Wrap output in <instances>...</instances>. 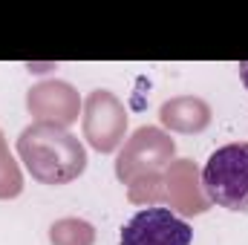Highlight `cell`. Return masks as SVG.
I'll use <instances>...</instances> for the list:
<instances>
[{
	"label": "cell",
	"instance_id": "obj_4",
	"mask_svg": "<svg viewBox=\"0 0 248 245\" xmlns=\"http://www.w3.org/2000/svg\"><path fill=\"white\" fill-rule=\"evenodd\" d=\"M193 228L170 208H141L122 228V245H190Z\"/></svg>",
	"mask_w": 248,
	"mask_h": 245
},
{
	"label": "cell",
	"instance_id": "obj_7",
	"mask_svg": "<svg viewBox=\"0 0 248 245\" xmlns=\"http://www.w3.org/2000/svg\"><path fill=\"white\" fill-rule=\"evenodd\" d=\"M165 193H168L170 205H173L176 211L187 214V216L208 211V196L199 190L196 168H193V162H187V159L173 162L170 170L165 173Z\"/></svg>",
	"mask_w": 248,
	"mask_h": 245
},
{
	"label": "cell",
	"instance_id": "obj_9",
	"mask_svg": "<svg viewBox=\"0 0 248 245\" xmlns=\"http://www.w3.org/2000/svg\"><path fill=\"white\" fill-rule=\"evenodd\" d=\"M49 240L52 245H93L95 231L84 219H58L49 228Z\"/></svg>",
	"mask_w": 248,
	"mask_h": 245
},
{
	"label": "cell",
	"instance_id": "obj_5",
	"mask_svg": "<svg viewBox=\"0 0 248 245\" xmlns=\"http://www.w3.org/2000/svg\"><path fill=\"white\" fill-rule=\"evenodd\" d=\"M127 113L110 90H95L84 101V136L98 153H113L124 138Z\"/></svg>",
	"mask_w": 248,
	"mask_h": 245
},
{
	"label": "cell",
	"instance_id": "obj_12",
	"mask_svg": "<svg viewBox=\"0 0 248 245\" xmlns=\"http://www.w3.org/2000/svg\"><path fill=\"white\" fill-rule=\"evenodd\" d=\"M237 69H240V78H243V84L248 87V61H243L240 66H237Z\"/></svg>",
	"mask_w": 248,
	"mask_h": 245
},
{
	"label": "cell",
	"instance_id": "obj_8",
	"mask_svg": "<svg viewBox=\"0 0 248 245\" xmlns=\"http://www.w3.org/2000/svg\"><path fill=\"white\" fill-rule=\"evenodd\" d=\"M159 119L165 127L176 130V133H199L211 122V107L202 98L193 95H182V98H170L162 104Z\"/></svg>",
	"mask_w": 248,
	"mask_h": 245
},
{
	"label": "cell",
	"instance_id": "obj_10",
	"mask_svg": "<svg viewBox=\"0 0 248 245\" xmlns=\"http://www.w3.org/2000/svg\"><path fill=\"white\" fill-rule=\"evenodd\" d=\"M20 190H23L20 168H17V162L12 159V153H9V147H6V138H3V133H0V199H15Z\"/></svg>",
	"mask_w": 248,
	"mask_h": 245
},
{
	"label": "cell",
	"instance_id": "obj_2",
	"mask_svg": "<svg viewBox=\"0 0 248 245\" xmlns=\"http://www.w3.org/2000/svg\"><path fill=\"white\" fill-rule=\"evenodd\" d=\"M202 190L208 202L248 214V141H234L211 153L202 168Z\"/></svg>",
	"mask_w": 248,
	"mask_h": 245
},
{
	"label": "cell",
	"instance_id": "obj_6",
	"mask_svg": "<svg viewBox=\"0 0 248 245\" xmlns=\"http://www.w3.org/2000/svg\"><path fill=\"white\" fill-rule=\"evenodd\" d=\"M29 113L41 124L66 127L78 119V92L63 81H44L29 90Z\"/></svg>",
	"mask_w": 248,
	"mask_h": 245
},
{
	"label": "cell",
	"instance_id": "obj_3",
	"mask_svg": "<svg viewBox=\"0 0 248 245\" xmlns=\"http://www.w3.org/2000/svg\"><path fill=\"white\" fill-rule=\"evenodd\" d=\"M173 150H176L173 138L165 136L159 127H139L119 153L116 176L124 184H133L144 176H159L162 168L173 159Z\"/></svg>",
	"mask_w": 248,
	"mask_h": 245
},
{
	"label": "cell",
	"instance_id": "obj_1",
	"mask_svg": "<svg viewBox=\"0 0 248 245\" xmlns=\"http://www.w3.org/2000/svg\"><path fill=\"white\" fill-rule=\"evenodd\" d=\"M17 153L32 179L41 184H66L87 168L84 144L55 124H29L17 138Z\"/></svg>",
	"mask_w": 248,
	"mask_h": 245
},
{
	"label": "cell",
	"instance_id": "obj_11",
	"mask_svg": "<svg viewBox=\"0 0 248 245\" xmlns=\"http://www.w3.org/2000/svg\"><path fill=\"white\" fill-rule=\"evenodd\" d=\"M127 187H130V199L139 205H147V208H153V202L168 196L165 193V176H144V179H136Z\"/></svg>",
	"mask_w": 248,
	"mask_h": 245
}]
</instances>
